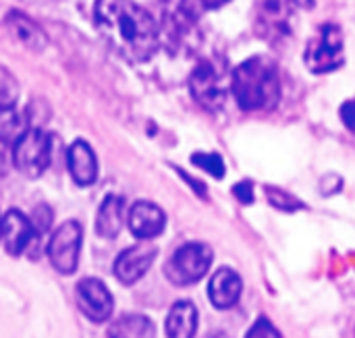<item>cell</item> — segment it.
Listing matches in <instances>:
<instances>
[{"label": "cell", "mask_w": 355, "mask_h": 338, "mask_svg": "<svg viewBox=\"0 0 355 338\" xmlns=\"http://www.w3.org/2000/svg\"><path fill=\"white\" fill-rule=\"evenodd\" d=\"M35 237H37L35 226H33L31 218H27L23 212L8 210L2 216V241L10 256H15V258L21 256L35 241Z\"/></svg>", "instance_id": "obj_11"}, {"label": "cell", "mask_w": 355, "mask_h": 338, "mask_svg": "<svg viewBox=\"0 0 355 338\" xmlns=\"http://www.w3.org/2000/svg\"><path fill=\"white\" fill-rule=\"evenodd\" d=\"M77 301L81 312L92 322H106L114 308V299L108 287L98 278H83L77 285Z\"/></svg>", "instance_id": "obj_10"}, {"label": "cell", "mask_w": 355, "mask_h": 338, "mask_svg": "<svg viewBox=\"0 0 355 338\" xmlns=\"http://www.w3.org/2000/svg\"><path fill=\"white\" fill-rule=\"evenodd\" d=\"M266 195H268V202L275 206V208H279V210H300V208H304V204L302 202H297L293 195H289V193H285L283 189H277V187H266Z\"/></svg>", "instance_id": "obj_21"}, {"label": "cell", "mask_w": 355, "mask_h": 338, "mask_svg": "<svg viewBox=\"0 0 355 338\" xmlns=\"http://www.w3.org/2000/svg\"><path fill=\"white\" fill-rule=\"evenodd\" d=\"M96 23L110 46L131 62H146L158 48L152 15L133 0H96Z\"/></svg>", "instance_id": "obj_1"}, {"label": "cell", "mask_w": 355, "mask_h": 338, "mask_svg": "<svg viewBox=\"0 0 355 338\" xmlns=\"http://www.w3.org/2000/svg\"><path fill=\"white\" fill-rule=\"evenodd\" d=\"M233 193H235V197H237L239 202H243V204H252V202H254V191H252V183H250V181H243V183L235 185V187H233Z\"/></svg>", "instance_id": "obj_27"}, {"label": "cell", "mask_w": 355, "mask_h": 338, "mask_svg": "<svg viewBox=\"0 0 355 338\" xmlns=\"http://www.w3.org/2000/svg\"><path fill=\"white\" fill-rule=\"evenodd\" d=\"M15 100H17V83L6 71L0 69V108L15 106Z\"/></svg>", "instance_id": "obj_22"}, {"label": "cell", "mask_w": 355, "mask_h": 338, "mask_svg": "<svg viewBox=\"0 0 355 338\" xmlns=\"http://www.w3.org/2000/svg\"><path fill=\"white\" fill-rule=\"evenodd\" d=\"M191 162H193L198 168L210 172L214 179H223L225 172H227L225 162H223V158H220L218 154H202V152H200V154H193V156H191Z\"/></svg>", "instance_id": "obj_20"}, {"label": "cell", "mask_w": 355, "mask_h": 338, "mask_svg": "<svg viewBox=\"0 0 355 338\" xmlns=\"http://www.w3.org/2000/svg\"><path fill=\"white\" fill-rule=\"evenodd\" d=\"M189 4V8L200 17L202 10H212V8H218L223 4H227L229 0H185Z\"/></svg>", "instance_id": "obj_25"}, {"label": "cell", "mask_w": 355, "mask_h": 338, "mask_svg": "<svg viewBox=\"0 0 355 338\" xmlns=\"http://www.w3.org/2000/svg\"><path fill=\"white\" fill-rule=\"evenodd\" d=\"M295 19L293 0H262L256 17V31L270 44L291 37Z\"/></svg>", "instance_id": "obj_8"}, {"label": "cell", "mask_w": 355, "mask_h": 338, "mask_svg": "<svg viewBox=\"0 0 355 338\" xmlns=\"http://www.w3.org/2000/svg\"><path fill=\"white\" fill-rule=\"evenodd\" d=\"M241 289H243V283H241L239 274L231 268H220L212 274V278L208 283L210 303L216 310H229L239 301Z\"/></svg>", "instance_id": "obj_13"}, {"label": "cell", "mask_w": 355, "mask_h": 338, "mask_svg": "<svg viewBox=\"0 0 355 338\" xmlns=\"http://www.w3.org/2000/svg\"><path fill=\"white\" fill-rule=\"evenodd\" d=\"M212 266V249L206 243H185L164 266L166 278L177 287L200 283Z\"/></svg>", "instance_id": "obj_3"}, {"label": "cell", "mask_w": 355, "mask_h": 338, "mask_svg": "<svg viewBox=\"0 0 355 338\" xmlns=\"http://www.w3.org/2000/svg\"><path fill=\"white\" fill-rule=\"evenodd\" d=\"M0 239H2V216H0Z\"/></svg>", "instance_id": "obj_28"}, {"label": "cell", "mask_w": 355, "mask_h": 338, "mask_svg": "<svg viewBox=\"0 0 355 338\" xmlns=\"http://www.w3.org/2000/svg\"><path fill=\"white\" fill-rule=\"evenodd\" d=\"M245 338H283L281 337V332L268 322V320H264V318H260L258 322H254V326L248 330V335Z\"/></svg>", "instance_id": "obj_23"}, {"label": "cell", "mask_w": 355, "mask_h": 338, "mask_svg": "<svg viewBox=\"0 0 355 338\" xmlns=\"http://www.w3.org/2000/svg\"><path fill=\"white\" fill-rule=\"evenodd\" d=\"M158 249L156 245H152L150 241H141L129 249H125L116 262H114V276L123 283V285H133L137 283L154 264Z\"/></svg>", "instance_id": "obj_9"}, {"label": "cell", "mask_w": 355, "mask_h": 338, "mask_svg": "<svg viewBox=\"0 0 355 338\" xmlns=\"http://www.w3.org/2000/svg\"><path fill=\"white\" fill-rule=\"evenodd\" d=\"M83 241V229L77 220H67L60 224L48 241V260L60 274L69 276L79 266V251Z\"/></svg>", "instance_id": "obj_7"}, {"label": "cell", "mask_w": 355, "mask_h": 338, "mask_svg": "<svg viewBox=\"0 0 355 338\" xmlns=\"http://www.w3.org/2000/svg\"><path fill=\"white\" fill-rule=\"evenodd\" d=\"M231 89L241 110L266 112L279 104L281 79L275 60L268 56H254L241 62L231 75Z\"/></svg>", "instance_id": "obj_2"}, {"label": "cell", "mask_w": 355, "mask_h": 338, "mask_svg": "<svg viewBox=\"0 0 355 338\" xmlns=\"http://www.w3.org/2000/svg\"><path fill=\"white\" fill-rule=\"evenodd\" d=\"M67 166L73 177V181L81 187H87L96 181L98 177V160L89 143L85 141H75L69 152H67Z\"/></svg>", "instance_id": "obj_14"}, {"label": "cell", "mask_w": 355, "mask_h": 338, "mask_svg": "<svg viewBox=\"0 0 355 338\" xmlns=\"http://www.w3.org/2000/svg\"><path fill=\"white\" fill-rule=\"evenodd\" d=\"M345 60L343 54V33L341 27L335 23H327L320 27L316 37L310 39L304 62L312 73H331L339 69Z\"/></svg>", "instance_id": "obj_6"}, {"label": "cell", "mask_w": 355, "mask_h": 338, "mask_svg": "<svg viewBox=\"0 0 355 338\" xmlns=\"http://www.w3.org/2000/svg\"><path fill=\"white\" fill-rule=\"evenodd\" d=\"M127 224H129V231L133 233V237H137L139 241H150L164 231L166 216L152 202H135L129 210Z\"/></svg>", "instance_id": "obj_12"}, {"label": "cell", "mask_w": 355, "mask_h": 338, "mask_svg": "<svg viewBox=\"0 0 355 338\" xmlns=\"http://www.w3.org/2000/svg\"><path fill=\"white\" fill-rule=\"evenodd\" d=\"M27 131V118L15 108H0V141L6 145H15L23 133Z\"/></svg>", "instance_id": "obj_19"}, {"label": "cell", "mask_w": 355, "mask_h": 338, "mask_svg": "<svg viewBox=\"0 0 355 338\" xmlns=\"http://www.w3.org/2000/svg\"><path fill=\"white\" fill-rule=\"evenodd\" d=\"M341 121H343V125L352 133H355V100L343 102V106H341Z\"/></svg>", "instance_id": "obj_26"}, {"label": "cell", "mask_w": 355, "mask_h": 338, "mask_svg": "<svg viewBox=\"0 0 355 338\" xmlns=\"http://www.w3.org/2000/svg\"><path fill=\"white\" fill-rule=\"evenodd\" d=\"M6 27L27 50L42 52L48 44V37L42 31V27L33 19H29L27 15H23L19 10H10L6 15Z\"/></svg>", "instance_id": "obj_15"}, {"label": "cell", "mask_w": 355, "mask_h": 338, "mask_svg": "<svg viewBox=\"0 0 355 338\" xmlns=\"http://www.w3.org/2000/svg\"><path fill=\"white\" fill-rule=\"evenodd\" d=\"M31 222H33L37 235L46 233L50 229V224H52V212H50V208L48 206H37L33 210V214H31Z\"/></svg>", "instance_id": "obj_24"}, {"label": "cell", "mask_w": 355, "mask_h": 338, "mask_svg": "<svg viewBox=\"0 0 355 338\" xmlns=\"http://www.w3.org/2000/svg\"><path fill=\"white\" fill-rule=\"evenodd\" d=\"M166 337L193 338L198 330V310L191 301H177L166 316Z\"/></svg>", "instance_id": "obj_17"}, {"label": "cell", "mask_w": 355, "mask_h": 338, "mask_svg": "<svg viewBox=\"0 0 355 338\" xmlns=\"http://www.w3.org/2000/svg\"><path fill=\"white\" fill-rule=\"evenodd\" d=\"M189 91L204 110L218 112L227 102L225 69L212 60H200L189 77Z\"/></svg>", "instance_id": "obj_5"}, {"label": "cell", "mask_w": 355, "mask_h": 338, "mask_svg": "<svg viewBox=\"0 0 355 338\" xmlns=\"http://www.w3.org/2000/svg\"><path fill=\"white\" fill-rule=\"evenodd\" d=\"M110 338H154L156 337V328L152 324L150 318L146 316H137V314H129L119 318L112 326H110Z\"/></svg>", "instance_id": "obj_18"}, {"label": "cell", "mask_w": 355, "mask_h": 338, "mask_svg": "<svg viewBox=\"0 0 355 338\" xmlns=\"http://www.w3.org/2000/svg\"><path fill=\"white\" fill-rule=\"evenodd\" d=\"M52 156V139L40 127H31L23 133V137L12 145V162L17 170L29 179L44 175L50 166Z\"/></svg>", "instance_id": "obj_4"}, {"label": "cell", "mask_w": 355, "mask_h": 338, "mask_svg": "<svg viewBox=\"0 0 355 338\" xmlns=\"http://www.w3.org/2000/svg\"><path fill=\"white\" fill-rule=\"evenodd\" d=\"M125 202L119 195H106L96 214V233L102 239H114L123 229Z\"/></svg>", "instance_id": "obj_16"}]
</instances>
